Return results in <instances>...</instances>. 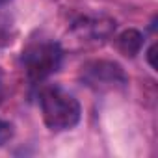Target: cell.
I'll return each instance as SVG.
<instances>
[{"instance_id":"ba28073f","label":"cell","mask_w":158,"mask_h":158,"mask_svg":"<svg viewBox=\"0 0 158 158\" xmlns=\"http://www.w3.org/2000/svg\"><path fill=\"white\" fill-rule=\"evenodd\" d=\"M4 95H6V78H4V71L0 69V104L4 101Z\"/></svg>"},{"instance_id":"9c48e42d","label":"cell","mask_w":158,"mask_h":158,"mask_svg":"<svg viewBox=\"0 0 158 158\" xmlns=\"http://www.w3.org/2000/svg\"><path fill=\"white\" fill-rule=\"evenodd\" d=\"M10 2H11V0H0V8L6 6V4H10Z\"/></svg>"},{"instance_id":"5b68a950","label":"cell","mask_w":158,"mask_h":158,"mask_svg":"<svg viewBox=\"0 0 158 158\" xmlns=\"http://www.w3.org/2000/svg\"><path fill=\"white\" fill-rule=\"evenodd\" d=\"M143 43H145V37L136 28H127L115 37V48L127 58H134L136 54H139Z\"/></svg>"},{"instance_id":"6da1fadb","label":"cell","mask_w":158,"mask_h":158,"mask_svg":"<svg viewBox=\"0 0 158 158\" xmlns=\"http://www.w3.org/2000/svg\"><path fill=\"white\" fill-rule=\"evenodd\" d=\"M43 123L52 132H65L80 123L82 106L78 99L60 86H45L39 91Z\"/></svg>"},{"instance_id":"7a4b0ae2","label":"cell","mask_w":158,"mask_h":158,"mask_svg":"<svg viewBox=\"0 0 158 158\" xmlns=\"http://www.w3.org/2000/svg\"><path fill=\"white\" fill-rule=\"evenodd\" d=\"M21 63L28 82L34 86L41 84L60 71L63 63V48L50 37L30 39L21 52Z\"/></svg>"},{"instance_id":"3957f363","label":"cell","mask_w":158,"mask_h":158,"mask_svg":"<svg viewBox=\"0 0 158 158\" xmlns=\"http://www.w3.org/2000/svg\"><path fill=\"white\" fill-rule=\"evenodd\" d=\"M80 80L93 91H114L123 89L128 84L125 69L112 60H91L82 65Z\"/></svg>"},{"instance_id":"52a82bcc","label":"cell","mask_w":158,"mask_h":158,"mask_svg":"<svg viewBox=\"0 0 158 158\" xmlns=\"http://www.w3.org/2000/svg\"><path fill=\"white\" fill-rule=\"evenodd\" d=\"M154 56H156V43H152V45L145 50V60H147V63H149V67H151V69H156Z\"/></svg>"},{"instance_id":"277c9868","label":"cell","mask_w":158,"mask_h":158,"mask_svg":"<svg viewBox=\"0 0 158 158\" xmlns=\"http://www.w3.org/2000/svg\"><path fill=\"white\" fill-rule=\"evenodd\" d=\"M73 30L86 41H102L115 32V21L108 17H80L73 24Z\"/></svg>"},{"instance_id":"8992f818","label":"cell","mask_w":158,"mask_h":158,"mask_svg":"<svg viewBox=\"0 0 158 158\" xmlns=\"http://www.w3.org/2000/svg\"><path fill=\"white\" fill-rule=\"evenodd\" d=\"M15 134V128L10 121L6 119H0V147H4Z\"/></svg>"}]
</instances>
